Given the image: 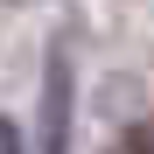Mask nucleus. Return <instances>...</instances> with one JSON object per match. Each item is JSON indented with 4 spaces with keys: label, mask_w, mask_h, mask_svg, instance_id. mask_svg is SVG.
<instances>
[{
    "label": "nucleus",
    "mask_w": 154,
    "mask_h": 154,
    "mask_svg": "<svg viewBox=\"0 0 154 154\" xmlns=\"http://www.w3.org/2000/svg\"><path fill=\"white\" fill-rule=\"evenodd\" d=\"M126 154H154V126H133L126 133Z\"/></svg>",
    "instance_id": "1"
},
{
    "label": "nucleus",
    "mask_w": 154,
    "mask_h": 154,
    "mask_svg": "<svg viewBox=\"0 0 154 154\" xmlns=\"http://www.w3.org/2000/svg\"><path fill=\"white\" fill-rule=\"evenodd\" d=\"M0 154H21V140H14V126L0 119Z\"/></svg>",
    "instance_id": "2"
}]
</instances>
